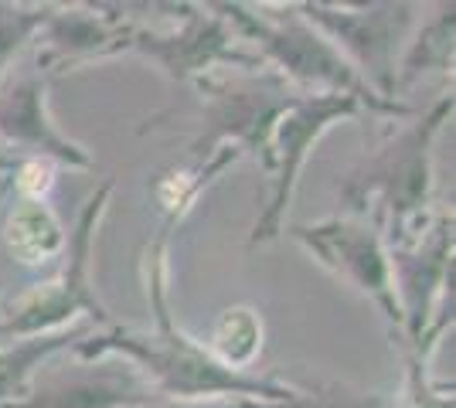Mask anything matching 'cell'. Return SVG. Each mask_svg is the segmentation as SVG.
Returning <instances> with one entry per match:
<instances>
[{
    "label": "cell",
    "instance_id": "3957f363",
    "mask_svg": "<svg viewBox=\"0 0 456 408\" xmlns=\"http://www.w3.org/2000/svg\"><path fill=\"white\" fill-rule=\"evenodd\" d=\"M259 337L263 331L252 310H228L215 331V348L228 364H248L259 350Z\"/></svg>",
    "mask_w": 456,
    "mask_h": 408
},
{
    "label": "cell",
    "instance_id": "6da1fadb",
    "mask_svg": "<svg viewBox=\"0 0 456 408\" xmlns=\"http://www.w3.org/2000/svg\"><path fill=\"white\" fill-rule=\"evenodd\" d=\"M61 242L65 238H61L55 214L38 201H28L7 221V249L20 262H48L61 249Z\"/></svg>",
    "mask_w": 456,
    "mask_h": 408
},
{
    "label": "cell",
    "instance_id": "277c9868",
    "mask_svg": "<svg viewBox=\"0 0 456 408\" xmlns=\"http://www.w3.org/2000/svg\"><path fill=\"white\" fill-rule=\"evenodd\" d=\"M48 174H52V171H48L45 164H28V167H24V177H20V188L31 191V195H38V191H45V188L52 184Z\"/></svg>",
    "mask_w": 456,
    "mask_h": 408
},
{
    "label": "cell",
    "instance_id": "7a4b0ae2",
    "mask_svg": "<svg viewBox=\"0 0 456 408\" xmlns=\"http://www.w3.org/2000/svg\"><path fill=\"white\" fill-rule=\"evenodd\" d=\"M317 249H321V255H347L344 272L351 279H358L362 290H388V272H385V259H381L379 245L368 235H358V228L321 232L317 235Z\"/></svg>",
    "mask_w": 456,
    "mask_h": 408
}]
</instances>
